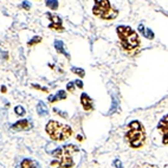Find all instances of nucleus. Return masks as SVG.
I'll list each match as a JSON object with an SVG mask.
<instances>
[{
    "label": "nucleus",
    "mask_w": 168,
    "mask_h": 168,
    "mask_svg": "<svg viewBox=\"0 0 168 168\" xmlns=\"http://www.w3.org/2000/svg\"><path fill=\"white\" fill-rule=\"evenodd\" d=\"M159 130L162 133V143L168 144V114L163 116L159 122Z\"/></svg>",
    "instance_id": "nucleus-6"
},
{
    "label": "nucleus",
    "mask_w": 168,
    "mask_h": 168,
    "mask_svg": "<svg viewBox=\"0 0 168 168\" xmlns=\"http://www.w3.org/2000/svg\"><path fill=\"white\" fill-rule=\"evenodd\" d=\"M117 35L120 37L122 46L126 50L136 49L138 46V44H140L136 32L132 30L129 26H123V25L119 26L117 27Z\"/></svg>",
    "instance_id": "nucleus-4"
},
{
    "label": "nucleus",
    "mask_w": 168,
    "mask_h": 168,
    "mask_svg": "<svg viewBox=\"0 0 168 168\" xmlns=\"http://www.w3.org/2000/svg\"><path fill=\"white\" fill-rule=\"evenodd\" d=\"M95 16L102 19H115L117 17V11L110 6L109 0H95V6L92 8Z\"/></svg>",
    "instance_id": "nucleus-5"
},
{
    "label": "nucleus",
    "mask_w": 168,
    "mask_h": 168,
    "mask_svg": "<svg viewBox=\"0 0 168 168\" xmlns=\"http://www.w3.org/2000/svg\"><path fill=\"white\" fill-rule=\"evenodd\" d=\"M32 88H35V89H38V90H42L44 92H48V88H43L40 85H37V84H32Z\"/></svg>",
    "instance_id": "nucleus-21"
},
{
    "label": "nucleus",
    "mask_w": 168,
    "mask_h": 168,
    "mask_svg": "<svg viewBox=\"0 0 168 168\" xmlns=\"http://www.w3.org/2000/svg\"><path fill=\"white\" fill-rule=\"evenodd\" d=\"M1 91H2V92H5V91H6V88H5V86H2V88H1Z\"/></svg>",
    "instance_id": "nucleus-26"
},
{
    "label": "nucleus",
    "mask_w": 168,
    "mask_h": 168,
    "mask_svg": "<svg viewBox=\"0 0 168 168\" xmlns=\"http://www.w3.org/2000/svg\"><path fill=\"white\" fill-rule=\"evenodd\" d=\"M46 17L51 20V24L49 25V29H52V30L62 31L63 30V25H62V19L56 16L54 13H46Z\"/></svg>",
    "instance_id": "nucleus-7"
},
{
    "label": "nucleus",
    "mask_w": 168,
    "mask_h": 168,
    "mask_svg": "<svg viewBox=\"0 0 168 168\" xmlns=\"http://www.w3.org/2000/svg\"><path fill=\"white\" fill-rule=\"evenodd\" d=\"M14 111H16V114L19 115V116H24L25 115V109L21 107V105H17L16 108H14Z\"/></svg>",
    "instance_id": "nucleus-18"
},
{
    "label": "nucleus",
    "mask_w": 168,
    "mask_h": 168,
    "mask_svg": "<svg viewBox=\"0 0 168 168\" xmlns=\"http://www.w3.org/2000/svg\"><path fill=\"white\" fill-rule=\"evenodd\" d=\"M138 30H140V32L143 35V37H146L147 39H153L154 38V33H153V31L150 30V29H148V27H144L143 25H140L138 26Z\"/></svg>",
    "instance_id": "nucleus-13"
},
{
    "label": "nucleus",
    "mask_w": 168,
    "mask_h": 168,
    "mask_svg": "<svg viewBox=\"0 0 168 168\" xmlns=\"http://www.w3.org/2000/svg\"><path fill=\"white\" fill-rule=\"evenodd\" d=\"M21 7H23L24 10H30L31 4H30V2H29V1H24V2L21 4Z\"/></svg>",
    "instance_id": "nucleus-22"
},
{
    "label": "nucleus",
    "mask_w": 168,
    "mask_h": 168,
    "mask_svg": "<svg viewBox=\"0 0 168 168\" xmlns=\"http://www.w3.org/2000/svg\"><path fill=\"white\" fill-rule=\"evenodd\" d=\"M126 138L133 148H138L143 144L146 133L142 124L138 121H133L129 123V130L127 132Z\"/></svg>",
    "instance_id": "nucleus-3"
},
{
    "label": "nucleus",
    "mask_w": 168,
    "mask_h": 168,
    "mask_svg": "<svg viewBox=\"0 0 168 168\" xmlns=\"http://www.w3.org/2000/svg\"><path fill=\"white\" fill-rule=\"evenodd\" d=\"M66 89H68V91H73L75 90V82H69L68 83V85H66Z\"/></svg>",
    "instance_id": "nucleus-20"
},
{
    "label": "nucleus",
    "mask_w": 168,
    "mask_h": 168,
    "mask_svg": "<svg viewBox=\"0 0 168 168\" xmlns=\"http://www.w3.org/2000/svg\"><path fill=\"white\" fill-rule=\"evenodd\" d=\"M75 84L77 85L79 89H82L83 88V83H82V81H79V79H77V81H75Z\"/></svg>",
    "instance_id": "nucleus-25"
},
{
    "label": "nucleus",
    "mask_w": 168,
    "mask_h": 168,
    "mask_svg": "<svg viewBox=\"0 0 168 168\" xmlns=\"http://www.w3.org/2000/svg\"><path fill=\"white\" fill-rule=\"evenodd\" d=\"M46 6L51 10H57L58 7V1L57 0H46Z\"/></svg>",
    "instance_id": "nucleus-15"
},
{
    "label": "nucleus",
    "mask_w": 168,
    "mask_h": 168,
    "mask_svg": "<svg viewBox=\"0 0 168 168\" xmlns=\"http://www.w3.org/2000/svg\"><path fill=\"white\" fill-rule=\"evenodd\" d=\"M114 166H115V168H123V165H122V162H121L120 160H115Z\"/></svg>",
    "instance_id": "nucleus-24"
},
{
    "label": "nucleus",
    "mask_w": 168,
    "mask_h": 168,
    "mask_svg": "<svg viewBox=\"0 0 168 168\" xmlns=\"http://www.w3.org/2000/svg\"><path fill=\"white\" fill-rule=\"evenodd\" d=\"M54 49H56V51H57L58 54H64V56H66V58H68V59H70V54L65 51V49H64V44H63L62 40H54Z\"/></svg>",
    "instance_id": "nucleus-10"
},
{
    "label": "nucleus",
    "mask_w": 168,
    "mask_h": 168,
    "mask_svg": "<svg viewBox=\"0 0 168 168\" xmlns=\"http://www.w3.org/2000/svg\"><path fill=\"white\" fill-rule=\"evenodd\" d=\"M20 168H38V163H36L32 159H24L20 163Z\"/></svg>",
    "instance_id": "nucleus-14"
},
{
    "label": "nucleus",
    "mask_w": 168,
    "mask_h": 168,
    "mask_svg": "<svg viewBox=\"0 0 168 168\" xmlns=\"http://www.w3.org/2000/svg\"><path fill=\"white\" fill-rule=\"evenodd\" d=\"M77 152L78 148L75 144H66L64 147L57 148L52 153L56 160L51 162V166H57L60 168H72L75 166V163L72 161V155Z\"/></svg>",
    "instance_id": "nucleus-1"
},
{
    "label": "nucleus",
    "mask_w": 168,
    "mask_h": 168,
    "mask_svg": "<svg viewBox=\"0 0 168 168\" xmlns=\"http://www.w3.org/2000/svg\"><path fill=\"white\" fill-rule=\"evenodd\" d=\"M71 71L75 73V75H77L79 77H84V75H85V71H84L83 69H81V68H72Z\"/></svg>",
    "instance_id": "nucleus-16"
},
{
    "label": "nucleus",
    "mask_w": 168,
    "mask_h": 168,
    "mask_svg": "<svg viewBox=\"0 0 168 168\" xmlns=\"http://www.w3.org/2000/svg\"><path fill=\"white\" fill-rule=\"evenodd\" d=\"M54 111L56 113V114L59 115V116H62V117H68V114H66V113H64V111H62V110H59V109L54 108Z\"/></svg>",
    "instance_id": "nucleus-19"
},
{
    "label": "nucleus",
    "mask_w": 168,
    "mask_h": 168,
    "mask_svg": "<svg viewBox=\"0 0 168 168\" xmlns=\"http://www.w3.org/2000/svg\"><path fill=\"white\" fill-rule=\"evenodd\" d=\"M81 103L83 105L84 110H92L94 109V102H92L91 97L85 92L81 95Z\"/></svg>",
    "instance_id": "nucleus-8"
},
{
    "label": "nucleus",
    "mask_w": 168,
    "mask_h": 168,
    "mask_svg": "<svg viewBox=\"0 0 168 168\" xmlns=\"http://www.w3.org/2000/svg\"><path fill=\"white\" fill-rule=\"evenodd\" d=\"M37 113H38L39 116H45V115L49 114V109L46 107V104L42 102V101L38 102V104H37Z\"/></svg>",
    "instance_id": "nucleus-12"
},
{
    "label": "nucleus",
    "mask_w": 168,
    "mask_h": 168,
    "mask_svg": "<svg viewBox=\"0 0 168 168\" xmlns=\"http://www.w3.org/2000/svg\"><path fill=\"white\" fill-rule=\"evenodd\" d=\"M32 124L30 123V121L27 120H21V121H18L17 123H14L11 126L12 129L14 130H18V132H21V130H27V129H30Z\"/></svg>",
    "instance_id": "nucleus-9"
},
{
    "label": "nucleus",
    "mask_w": 168,
    "mask_h": 168,
    "mask_svg": "<svg viewBox=\"0 0 168 168\" xmlns=\"http://www.w3.org/2000/svg\"><path fill=\"white\" fill-rule=\"evenodd\" d=\"M42 42V37H39V36H37V37H33L32 39H31L30 42L27 43V45L29 46H32V45H35V44H38V43H40Z\"/></svg>",
    "instance_id": "nucleus-17"
},
{
    "label": "nucleus",
    "mask_w": 168,
    "mask_h": 168,
    "mask_svg": "<svg viewBox=\"0 0 168 168\" xmlns=\"http://www.w3.org/2000/svg\"><path fill=\"white\" fill-rule=\"evenodd\" d=\"M114 104H113V105H111V109H110V111H109V113H114L115 110H116V108H117V105H119V103H117V101H116V100H114Z\"/></svg>",
    "instance_id": "nucleus-23"
},
{
    "label": "nucleus",
    "mask_w": 168,
    "mask_h": 168,
    "mask_svg": "<svg viewBox=\"0 0 168 168\" xmlns=\"http://www.w3.org/2000/svg\"><path fill=\"white\" fill-rule=\"evenodd\" d=\"M66 98V92L65 90H59L56 95H51V96H49V102L50 103H54L57 102V101H60V100H65Z\"/></svg>",
    "instance_id": "nucleus-11"
},
{
    "label": "nucleus",
    "mask_w": 168,
    "mask_h": 168,
    "mask_svg": "<svg viewBox=\"0 0 168 168\" xmlns=\"http://www.w3.org/2000/svg\"><path fill=\"white\" fill-rule=\"evenodd\" d=\"M45 130L49 134V136L54 141H63L70 138L72 134V129L68 124H63L54 120L49 121V123L45 127Z\"/></svg>",
    "instance_id": "nucleus-2"
}]
</instances>
